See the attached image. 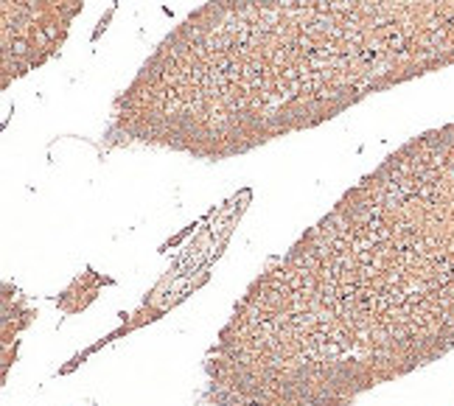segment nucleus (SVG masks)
<instances>
[{"instance_id":"1","label":"nucleus","mask_w":454,"mask_h":406,"mask_svg":"<svg viewBox=\"0 0 454 406\" xmlns=\"http://www.w3.org/2000/svg\"><path fill=\"white\" fill-rule=\"evenodd\" d=\"M381 193L395 219L401 362L415 367L454 347V123L395 154Z\"/></svg>"}]
</instances>
